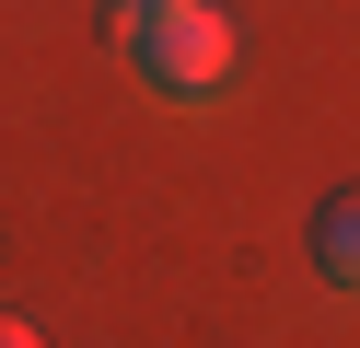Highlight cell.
Wrapping results in <instances>:
<instances>
[{"label": "cell", "instance_id": "cell-2", "mask_svg": "<svg viewBox=\"0 0 360 348\" xmlns=\"http://www.w3.org/2000/svg\"><path fill=\"white\" fill-rule=\"evenodd\" d=\"M314 267H326V290L360 302V186H337V198L314 209Z\"/></svg>", "mask_w": 360, "mask_h": 348}, {"label": "cell", "instance_id": "cell-4", "mask_svg": "<svg viewBox=\"0 0 360 348\" xmlns=\"http://www.w3.org/2000/svg\"><path fill=\"white\" fill-rule=\"evenodd\" d=\"M117 12H151V0H117Z\"/></svg>", "mask_w": 360, "mask_h": 348}, {"label": "cell", "instance_id": "cell-1", "mask_svg": "<svg viewBox=\"0 0 360 348\" xmlns=\"http://www.w3.org/2000/svg\"><path fill=\"white\" fill-rule=\"evenodd\" d=\"M128 70H140V93H163V105H210L221 82L244 70V35L221 0H151V12H128Z\"/></svg>", "mask_w": 360, "mask_h": 348}, {"label": "cell", "instance_id": "cell-3", "mask_svg": "<svg viewBox=\"0 0 360 348\" xmlns=\"http://www.w3.org/2000/svg\"><path fill=\"white\" fill-rule=\"evenodd\" d=\"M0 348H47V337H35V325H24V314H0Z\"/></svg>", "mask_w": 360, "mask_h": 348}]
</instances>
